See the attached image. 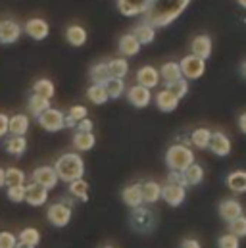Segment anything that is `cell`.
I'll return each instance as SVG.
<instances>
[{"label": "cell", "mask_w": 246, "mask_h": 248, "mask_svg": "<svg viewBox=\"0 0 246 248\" xmlns=\"http://www.w3.org/2000/svg\"><path fill=\"white\" fill-rule=\"evenodd\" d=\"M188 4L190 0H152L146 12L142 14L144 23H148L154 29L168 27L188 8Z\"/></svg>", "instance_id": "obj_1"}, {"label": "cell", "mask_w": 246, "mask_h": 248, "mask_svg": "<svg viewBox=\"0 0 246 248\" xmlns=\"http://www.w3.org/2000/svg\"><path fill=\"white\" fill-rule=\"evenodd\" d=\"M54 171L60 181L71 183L75 179H83L85 175V162L77 152H65L54 164Z\"/></svg>", "instance_id": "obj_2"}, {"label": "cell", "mask_w": 246, "mask_h": 248, "mask_svg": "<svg viewBox=\"0 0 246 248\" xmlns=\"http://www.w3.org/2000/svg\"><path fill=\"white\" fill-rule=\"evenodd\" d=\"M190 164H194V152L186 144H173L166 152V166L169 171H184Z\"/></svg>", "instance_id": "obj_3"}, {"label": "cell", "mask_w": 246, "mask_h": 248, "mask_svg": "<svg viewBox=\"0 0 246 248\" xmlns=\"http://www.w3.org/2000/svg\"><path fill=\"white\" fill-rule=\"evenodd\" d=\"M129 221H131V227L138 233H150L156 227V216L148 208H142V206L133 208Z\"/></svg>", "instance_id": "obj_4"}, {"label": "cell", "mask_w": 246, "mask_h": 248, "mask_svg": "<svg viewBox=\"0 0 246 248\" xmlns=\"http://www.w3.org/2000/svg\"><path fill=\"white\" fill-rule=\"evenodd\" d=\"M71 216H73V210H71L69 206H65L63 202H54V204H50L48 210H46V219H48V223L54 225V227H58V229L69 225Z\"/></svg>", "instance_id": "obj_5"}, {"label": "cell", "mask_w": 246, "mask_h": 248, "mask_svg": "<svg viewBox=\"0 0 246 248\" xmlns=\"http://www.w3.org/2000/svg\"><path fill=\"white\" fill-rule=\"evenodd\" d=\"M23 35V27L19 21L12 17L0 19V45H15Z\"/></svg>", "instance_id": "obj_6"}, {"label": "cell", "mask_w": 246, "mask_h": 248, "mask_svg": "<svg viewBox=\"0 0 246 248\" xmlns=\"http://www.w3.org/2000/svg\"><path fill=\"white\" fill-rule=\"evenodd\" d=\"M63 118H65V114H63L62 110L50 106L46 112H43V114L37 118V124L41 125L45 131H48V133H58L62 129H65Z\"/></svg>", "instance_id": "obj_7"}, {"label": "cell", "mask_w": 246, "mask_h": 248, "mask_svg": "<svg viewBox=\"0 0 246 248\" xmlns=\"http://www.w3.org/2000/svg\"><path fill=\"white\" fill-rule=\"evenodd\" d=\"M23 33L29 37V39H33V41H45L48 35H50V25H48V21L46 19H43V17H29L23 25Z\"/></svg>", "instance_id": "obj_8"}, {"label": "cell", "mask_w": 246, "mask_h": 248, "mask_svg": "<svg viewBox=\"0 0 246 248\" xmlns=\"http://www.w3.org/2000/svg\"><path fill=\"white\" fill-rule=\"evenodd\" d=\"M179 67H181V75L184 79H200L206 71V60L188 54L179 62Z\"/></svg>", "instance_id": "obj_9"}, {"label": "cell", "mask_w": 246, "mask_h": 248, "mask_svg": "<svg viewBox=\"0 0 246 248\" xmlns=\"http://www.w3.org/2000/svg\"><path fill=\"white\" fill-rule=\"evenodd\" d=\"M31 181L37 183V185L45 186L46 190H50V188H54V186L58 185L60 179H58V175H56V171H54L52 166H39V168L33 170Z\"/></svg>", "instance_id": "obj_10"}, {"label": "cell", "mask_w": 246, "mask_h": 248, "mask_svg": "<svg viewBox=\"0 0 246 248\" xmlns=\"http://www.w3.org/2000/svg\"><path fill=\"white\" fill-rule=\"evenodd\" d=\"M25 202L33 208H39V206H45L48 202V190L45 186L37 185V183H29L25 185Z\"/></svg>", "instance_id": "obj_11"}, {"label": "cell", "mask_w": 246, "mask_h": 248, "mask_svg": "<svg viewBox=\"0 0 246 248\" xmlns=\"http://www.w3.org/2000/svg\"><path fill=\"white\" fill-rule=\"evenodd\" d=\"M190 50H192V56H198L202 60H208L212 56V50H214V43H212V37L210 35H196L190 43Z\"/></svg>", "instance_id": "obj_12"}, {"label": "cell", "mask_w": 246, "mask_h": 248, "mask_svg": "<svg viewBox=\"0 0 246 248\" xmlns=\"http://www.w3.org/2000/svg\"><path fill=\"white\" fill-rule=\"evenodd\" d=\"M208 148H210L215 156L223 158V156H229V154H231V140H229V137H227L225 133L215 131V133H212V137H210Z\"/></svg>", "instance_id": "obj_13"}, {"label": "cell", "mask_w": 246, "mask_h": 248, "mask_svg": "<svg viewBox=\"0 0 246 248\" xmlns=\"http://www.w3.org/2000/svg\"><path fill=\"white\" fill-rule=\"evenodd\" d=\"M150 2L152 0H118V10L125 17H135V16H142L150 6Z\"/></svg>", "instance_id": "obj_14"}, {"label": "cell", "mask_w": 246, "mask_h": 248, "mask_svg": "<svg viewBox=\"0 0 246 248\" xmlns=\"http://www.w3.org/2000/svg\"><path fill=\"white\" fill-rule=\"evenodd\" d=\"M127 100L135 108H146L152 102V93H150V89H144L140 85H135V87H131L127 91Z\"/></svg>", "instance_id": "obj_15"}, {"label": "cell", "mask_w": 246, "mask_h": 248, "mask_svg": "<svg viewBox=\"0 0 246 248\" xmlns=\"http://www.w3.org/2000/svg\"><path fill=\"white\" fill-rule=\"evenodd\" d=\"M137 81L144 89H156L160 83V71L154 65H144L137 71Z\"/></svg>", "instance_id": "obj_16"}, {"label": "cell", "mask_w": 246, "mask_h": 248, "mask_svg": "<svg viewBox=\"0 0 246 248\" xmlns=\"http://www.w3.org/2000/svg\"><path fill=\"white\" fill-rule=\"evenodd\" d=\"M31 127V120L27 114H14L8 120V133L12 137H25Z\"/></svg>", "instance_id": "obj_17"}, {"label": "cell", "mask_w": 246, "mask_h": 248, "mask_svg": "<svg viewBox=\"0 0 246 248\" xmlns=\"http://www.w3.org/2000/svg\"><path fill=\"white\" fill-rule=\"evenodd\" d=\"M219 216H221V219H225L229 223V221H233V219H237V217L243 216V204L239 200H235V198L221 200V204H219Z\"/></svg>", "instance_id": "obj_18"}, {"label": "cell", "mask_w": 246, "mask_h": 248, "mask_svg": "<svg viewBox=\"0 0 246 248\" xmlns=\"http://www.w3.org/2000/svg\"><path fill=\"white\" fill-rule=\"evenodd\" d=\"M184 196H186V192H184L183 186L173 185V183H168V185L162 186V198L169 206H181L184 202Z\"/></svg>", "instance_id": "obj_19"}, {"label": "cell", "mask_w": 246, "mask_h": 248, "mask_svg": "<svg viewBox=\"0 0 246 248\" xmlns=\"http://www.w3.org/2000/svg\"><path fill=\"white\" fill-rule=\"evenodd\" d=\"M87 39H89V33H87V29L81 27V25H69V27L65 29V41H67L71 46H75V48L85 46V45H87Z\"/></svg>", "instance_id": "obj_20"}, {"label": "cell", "mask_w": 246, "mask_h": 248, "mask_svg": "<svg viewBox=\"0 0 246 248\" xmlns=\"http://www.w3.org/2000/svg\"><path fill=\"white\" fill-rule=\"evenodd\" d=\"M71 142H73V148H75V150H79V152H89V150L94 148V144H96V137L92 135V131H91V133L75 131Z\"/></svg>", "instance_id": "obj_21"}, {"label": "cell", "mask_w": 246, "mask_h": 248, "mask_svg": "<svg viewBox=\"0 0 246 248\" xmlns=\"http://www.w3.org/2000/svg\"><path fill=\"white\" fill-rule=\"evenodd\" d=\"M118 48H120V52H122L123 56L131 58V56H137V54L140 52L142 45L137 41V37H135L133 33H127V35H123L122 39H120V45H118Z\"/></svg>", "instance_id": "obj_22"}, {"label": "cell", "mask_w": 246, "mask_h": 248, "mask_svg": "<svg viewBox=\"0 0 246 248\" xmlns=\"http://www.w3.org/2000/svg\"><path fill=\"white\" fill-rule=\"evenodd\" d=\"M158 71H160V79H164L166 87H169L171 83L183 79V75H181V67H179V63L177 62H166Z\"/></svg>", "instance_id": "obj_23"}, {"label": "cell", "mask_w": 246, "mask_h": 248, "mask_svg": "<svg viewBox=\"0 0 246 248\" xmlns=\"http://www.w3.org/2000/svg\"><path fill=\"white\" fill-rule=\"evenodd\" d=\"M123 202L129 206V208H138L142 206V192H140V183H135V185H129L123 188L122 192Z\"/></svg>", "instance_id": "obj_24"}, {"label": "cell", "mask_w": 246, "mask_h": 248, "mask_svg": "<svg viewBox=\"0 0 246 248\" xmlns=\"http://www.w3.org/2000/svg\"><path fill=\"white\" fill-rule=\"evenodd\" d=\"M140 192H142V202L156 204L162 198V185H158L156 181H146L140 185Z\"/></svg>", "instance_id": "obj_25"}, {"label": "cell", "mask_w": 246, "mask_h": 248, "mask_svg": "<svg viewBox=\"0 0 246 248\" xmlns=\"http://www.w3.org/2000/svg\"><path fill=\"white\" fill-rule=\"evenodd\" d=\"M156 106H158L162 112H175L177 106H179V100H177L168 89H164V91H160V93L156 94Z\"/></svg>", "instance_id": "obj_26"}, {"label": "cell", "mask_w": 246, "mask_h": 248, "mask_svg": "<svg viewBox=\"0 0 246 248\" xmlns=\"http://www.w3.org/2000/svg\"><path fill=\"white\" fill-rule=\"evenodd\" d=\"M4 148L10 156L14 158H19L27 152V139L25 137H10L6 142H4Z\"/></svg>", "instance_id": "obj_27"}, {"label": "cell", "mask_w": 246, "mask_h": 248, "mask_svg": "<svg viewBox=\"0 0 246 248\" xmlns=\"http://www.w3.org/2000/svg\"><path fill=\"white\" fill-rule=\"evenodd\" d=\"M33 94L43 96V98H46V100H52V96L56 94V87H54V83H52L50 79L43 77V79H37V81L33 83Z\"/></svg>", "instance_id": "obj_28"}, {"label": "cell", "mask_w": 246, "mask_h": 248, "mask_svg": "<svg viewBox=\"0 0 246 248\" xmlns=\"http://www.w3.org/2000/svg\"><path fill=\"white\" fill-rule=\"evenodd\" d=\"M50 108V100H46V98H43V96H37V94H33L31 93V96H29V100H27V110H29V114L33 116V118H39L43 112H46Z\"/></svg>", "instance_id": "obj_29"}, {"label": "cell", "mask_w": 246, "mask_h": 248, "mask_svg": "<svg viewBox=\"0 0 246 248\" xmlns=\"http://www.w3.org/2000/svg\"><path fill=\"white\" fill-rule=\"evenodd\" d=\"M133 35L137 37V41L140 45H152L156 39V29L150 27L148 23H140V25L133 27Z\"/></svg>", "instance_id": "obj_30"}, {"label": "cell", "mask_w": 246, "mask_h": 248, "mask_svg": "<svg viewBox=\"0 0 246 248\" xmlns=\"http://www.w3.org/2000/svg\"><path fill=\"white\" fill-rule=\"evenodd\" d=\"M227 186L237 192V194H243L246 192V171L243 170H237V171H231L227 175Z\"/></svg>", "instance_id": "obj_31"}, {"label": "cell", "mask_w": 246, "mask_h": 248, "mask_svg": "<svg viewBox=\"0 0 246 248\" xmlns=\"http://www.w3.org/2000/svg\"><path fill=\"white\" fill-rule=\"evenodd\" d=\"M17 243L19 245H27V247H39V243H41V231L39 229H35V227H25V229H21L19 231V235H17Z\"/></svg>", "instance_id": "obj_32"}, {"label": "cell", "mask_w": 246, "mask_h": 248, "mask_svg": "<svg viewBox=\"0 0 246 248\" xmlns=\"http://www.w3.org/2000/svg\"><path fill=\"white\" fill-rule=\"evenodd\" d=\"M87 98H89L92 104L102 106V104L108 102V93H106L104 85H91V87L87 89Z\"/></svg>", "instance_id": "obj_33"}, {"label": "cell", "mask_w": 246, "mask_h": 248, "mask_svg": "<svg viewBox=\"0 0 246 248\" xmlns=\"http://www.w3.org/2000/svg\"><path fill=\"white\" fill-rule=\"evenodd\" d=\"M69 194L81 202H87L89 200V183L85 179H75L69 183Z\"/></svg>", "instance_id": "obj_34"}, {"label": "cell", "mask_w": 246, "mask_h": 248, "mask_svg": "<svg viewBox=\"0 0 246 248\" xmlns=\"http://www.w3.org/2000/svg\"><path fill=\"white\" fill-rule=\"evenodd\" d=\"M183 173H184V179H186L188 186L200 185V183H202V179H204V168H202L200 164H196V162H194V164H190Z\"/></svg>", "instance_id": "obj_35"}, {"label": "cell", "mask_w": 246, "mask_h": 248, "mask_svg": "<svg viewBox=\"0 0 246 248\" xmlns=\"http://www.w3.org/2000/svg\"><path fill=\"white\" fill-rule=\"evenodd\" d=\"M210 137H212V131L208 127H198L192 131L190 135V142L196 146V148H208L210 144Z\"/></svg>", "instance_id": "obj_36"}, {"label": "cell", "mask_w": 246, "mask_h": 248, "mask_svg": "<svg viewBox=\"0 0 246 248\" xmlns=\"http://www.w3.org/2000/svg\"><path fill=\"white\" fill-rule=\"evenodd\" d=\"M91 79L92 85H104L110 79V71H108V63L100 62L91 67Z\"/></svg>", "instance_id": "obj_37"}, {"label": "cell", "mask_w": 246, "mask_h": 248, "mask_svg": "<svg viewBox=\"0 0 246 248\" xmlns=\"http://www.w3.org/2000/svg\"><path fill=\"white\" fill-rule=\"evenodd\" d=\"M108 71H110V77L125 79V75L129 73V63L125 58H116V60L108 63Z\"/></svg>", "instance_id": "obj_38"}, {"label": "cell", "mask_w": 246, "mask_h": 248, "mask_svg": "<svg viewBox=\"0 0 246 248\" xmlns=\"http://www.w3.org/2000/svg\"><path fill=\"white\" fill-rule=\"evenodd\" d=\"M104 89L108 93V98H120L123 93H125V83L123 79H116V77H110L106 83H104Z\"/></svg>", "instance_id": "obj_39"}, {"label": "cell", "mask_w": 246, "mask_h": 248, "mask_svg": "<svg viewBox=\"0 0 246 248\" xmlns=\"http://www.w3.org/2000/svg\"><path fill=\"white\" fill-rule=\"evenodd\" d=\"M4 175H6V186L25 185V173L19 168H8L4 170Z\"/></svg>", "instance_id": "obj_40"}, {"label": "cell", "mask_w": 246, "mask_h": 248, "mask_svg": "<svg viewBox=\"0 0 246 248\" xmlns=\"http://www.w3.org/2000/svg\"><path fill=\"white\" fill-rule=\"evenodd\" d=\"M177 100H181V98H184L186 96V93H188V83H186V79H179V81H175V83H171L169 87H166Z\"/></svg>", "instance_id": "obj_41"}, {"label": "cell", "mask_w": 246, "mask_h": 248, "mask_svg": "<svg viewBox=\"0 0 246 248\" xmlns=\"http://www.w3.org/2000/svg\"><path fill=\"white\" fill-rule=\"evenodd\" d=\"M8 200L14 202V204L25 202V185L8 186Z\"/></svg>", "instance_id": "obj_42"}, {"label": "cell", "mask_w": 246, "mask_h": 248, "mask_svg": "<svg viewBox=\"0 0 246 248\" xmlns=\"http://www.w3.org/2000/svg\"><path fill=\"white\" fill-rule=\"evenodd\" d=\"M229 225H231V233L235 235V237H246V216H241V217H237V219H233V221H229Z\"/></svg>", "instance_id": "obj_43"}, {"label": "cell", "mask_w": 246, "mask_h": 248, "mask_svg": "<svg viewBox=\"0 0 246 248\" xmlns=\"http://www.w3.org/2000/svg\"><path fill=\"white\" fill-rule=\"evenodd\" d=\"M217 247L219 248H241V241H239V237H235L233 233H227V235H221V237H219Z\"/></svg>", "instance_id": "obj_44"}, {"label": "cell", "mask_w": 246, "mask_h": 248, "mask_svg": "<svg viewBox=\"0 0 246 248\" xmlns=\"http://www.w3.org/2000/svg\"><path fill=\"white\" fill-rule=\"evenodd\" d=\"M17 235L12 231H0V248H15Z\"/></svg>", "instance_id": "obj_45"}, {"label": "cell", "mask_w": 246, "mask_h": 248, "mask_svg": "<svg viewBox=\"0 0 246 248\" xmlns=\"http://www.w3.org/2000/svg\"><path fill=\"white\" fill-rule=\"evenodd\" d=\"M67 116L73 118L75 122H81V120H85V118L89 116V110H87L85 106H79V104H77V106H71V108H69Z\"/></svg>", "instance_id": "obj_46"}, {"label": "cell", "mask_w": 246, "mask_h": 248, "mask_svg": "<svg viewBox=\"0 0 246 248\" xmlns=\"http://www.w3.org/2000/svg\"><path fill=\"white\" fill-rule=\"evenodd\" d=\"M169 183L183 186V188H186V186H188L186 179H184V173H183V171H169Z\"/></svg>", "instance_id": "obj_47"}, {"label": "cell", "mask_w": 246, "mask_h": 248, "mask_svg": "<svg viewBox=\"0 0 246 248\" xmlns=\"http://www.w3.org/2000/svg\"><path fill=\"white\" fill-rule=\"evenodd\" d=\"M75 129H77V131H83V133H91V131H92V122L85 118V120L77 122V125H75Z\"/></svg>", "instance_id": "obj_48"}, {"label": "cell", "mask_w": 246, "mask_h": 248, "mask_svg": "<svg viewBox=\"0 0 246 248\" xmlns=\"http://www.w3.org/2000/svg\"><path fill=\"white\" fill-rule=\"evenodd\" d=\"M8 120H10V118H8L6 114H2V112H0V139L8 133Z\"/></svg>", "instance_id": "obj_49"}, {"label": "cell", "mask_w": 246, "mask_h": 248, "mask_svg": "<svg viewBox=\"0 0 246 248\" xmlns=\"http://www.w3.org/2000/svg\"><path fill=\"white\" fill-rule=\"evenodd\" d=\"M179 248H202V247H200V243L196 239H184Z\"/></svg>", "instance_id": "obj_50"}, {"label": "cell", "mask_w": 246, "mask_h": 248, "mask_svg": "<svg viewBox=\"0 0 246 248\" xmlns=\"http://www.w3.org/2000/svg\"><path fill=\"white\" fill-rule=\"evenodd\" d=\"M239 127H241V131L246 135V114H243V116L239 118Z\"/></svg>", "instance_id": "obj_51"}, {"label": "cell", "mask_w": 246, "mask_h": 248, "mask_svg": "<svg viewBox=\"0 0 246 248\" xmlns=\"http://www.w3.org/2000/svg\"><path fill=\"white\" fill-rule=\"evenodd\" d=\"M6 186V175H4V168H0V188Z\"/></svg>", "instance_id": "obj_52"}, {"label": "cell", "mask_w": 246, "mask_h": 248, "mask_svg": "<svg viewBox=\"0 0 246 248\" xmlns=\"http://www.w3.org/2000/svg\"><path fill=\"white\" fill-rule=\"evenodd\" d=\"M241 73H243V77L246 79V62H243V65H241Z\"/></svg>", "instance_id": "obj_53"}, {"label": "cell", "mask_w": 246, "mask_h": 248, "mask_svg": "<svg viewBox=\"0 0 246 248\" xmlns=\"http://www.w3.org/2000/svg\"><path fill=\"white\" fill-rule=\"evenodd\" d=\"M237 2H239V6H241V8H245L246 10V0H237Z\"/></svg>", "instance_id": "obj_54"}, {"label": "cell", "mask_w": 246, "mask_h": 248, "mask_svg": "<svg viewBox=\"0 0 246 248\" xmlns=\"http://www.w3.org/2000/svg\"><path fill=\"white\" fill-rule=\"evenodd\" d=\"M15 248H35V247H27V245H19V243H17V247Z\"/></svg>", "instance_id": "obj_55"}, {"label": "cell", "mask_w": 246, "mask_h": 248, "mask_svg": "<svg viewBox=\"0 0 246 248\" xmlns=\"http://www.w3.org/2000/svg\"><path fill=\"white\" fill-rule=\"evenodd\" d=\"M102 248H116V247H112V245H106V247H102Z\"/></svg>", "instance_id": "obj_56"}]
</instances>
